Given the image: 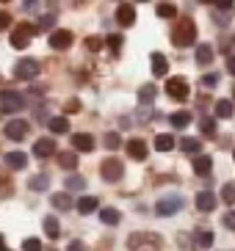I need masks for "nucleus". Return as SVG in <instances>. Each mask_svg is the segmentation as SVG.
<instances>
[{
  "mask_svg": "<svg viewBox=\"0 0 235 251\" xmlns=\"http://www.w3.org/2000/svg\"><path fill=\"white\" fill-rule=\"evenodd\" d=\"M28 185H30V191H47V188H50V177H47V174H36Z\"/></svg>",
  "mask_w": 235,
  "mask_h": 251,
  "instance_id": "obj_32",
  "label": "nucleus"
},
{
  "mask_svg": "<svg viewBox=\"0 0 235 251\" xmlns=\"http://www.w3.org/2000/svg\"><path fill=\"white\" fill-rule=\"evenodd\" d=\"M125 149H127V155L133 157V160H147V144L141 138H130L125 144Z\"/></svg>",
  "mask_w": 235,
  "mask_h": 251,
  "instance_id": "obj_9",
  "label": "nucleus"
},
{
  "mask_svg": "<svg viewBox=\"0 0 235 251\" xmlns=\"http://www.w3.org/2000/svg\"><path fill=\"white\" fill-rule=\"evenodd\" d=\"M210 61H213V47H210V45L197 47V64H199V67H207Z\"/></svg>",
  "mask_w": 235,
  "mask_h": 251,
  "instance_id": "obj_25",
  "label": "nucleus"
},
{
  "mask_svg": "<svg viewBox=\"0 0 235 251\" xmlns=\"http://www.w3.org/2000/svg\"><path fill=\"white\" fill-rule=\"evenodd\" d=\"M141 3H149V0H141Z\"/></svg>",
  "mask_w": 235,
  "mask_h": 251,
  "instance_id": "obj_52",
  "label": "nucleus"
},
{
  "mask_svg": "<svg viewBox=\"0 0 235 251\" xmlns=\"http://www.w3.org/2000/svg\"><path fill=\"white\" fill-rule=\"evenodd\" d=\"M155 149H158V152H172V149H175V135H158V138H155Z\"/></svg>",
  "mask_w": 235,
  "mask_h": 251,
  "instance_id": "obj_27",
  "label": "nucleus"
},
{
  "mask_svg": "<svg viewBox=\"0 0 235 251\" xmlns=\"http://www.w3.org/2000/svg\"><path fill=\"white\" fill-rule=\"evenodd\" d=\"M180 149H183L185 155H197L199 149H202V144H199V138H191V135H185V138H180Z\"/></svg>",
  "mask_w": 235,
  "mask_h": 251,
  "instance_id": "obj_23",
  "label": "nucleus"
},
{
  "mask_svg": "<svg viewBox=\"0 0 235 251\" xmlns=\"http://www.w3.org/2000/svg\"><path fill=\"white\" fill-rule=\"evenodd\" d=\"M3 160H6V166H8V169L20 171V169H25V163H28V157H25V152H8V155H3Z\"/></svg>",
  "mask_w": 235,
  "mask_h": 251,
  "instance_id": "obj_17",
  "label": "nucleus"
},
{
  "mask_svg": "<svg viewBox=\"0 0 235 251\" xmlns=\"http://www.w3.org/2000/svg\"><path fill=\"white\" fill-rule=\"evenodd\" d=\"M3 246H6V240H3V235H0V249H3Z\"/></svg>",
  "mask_w": 235,
  "mask_h": 251,
  "instance_id": "obj_50",
  "label": "nucleus"
},
{
  "mask_svg": "<svg viewBox=\"0 0 235 251\" xmlns=\"http://www.w3.org/2000/svg\"><path fill=\"white\" fill-rule=\"evenodd\" d=\"M66 251H86V249H83V243H81V240H72V243L66 246Z\"/></svg>",
  "mask_w": 235,
  "mask_h": 251,
  "instance_id": "obj_45",
  "label": "nucleus"
},
{
  "mask_svg": "<svg viewBox=\"0 0 235 251\" xmlns=\"http://www.w3.org/2000/svg\"><path fill=\"white\" fill-rule=\"evenodd\" d=\"M39 61H33V58H20L14 64V77L17 80H33V77H39Z\"/></svg>",
  "mask_w": 235,
  "mask_h": 251,
  "instance_id": "obj_3",
  "label": "nucleus"
},
{
  "mask_svg": "<svg viewBox=\"0 0 235 251\" xmlns=\"http://www.w3.org/2000/svg\"><path fill=\"white\" fill-rule=\"evenodd\" d=\"M53 23H56V17H53V14L42 17V28H47V25H53Z\"/></svg>",
  "mask_w": 235,
  "mask_h": 251,
  "instance_id": "obj_47",
  "label": "nucleus"
},
{
  "mask_svg": "<svg viewBox=\"0 0 235 251\" xmlns=\"http://www.w3.org/2000/svg\"><path fill=\"white\" fill-rule=\"evenodd\" d=\"M155 11H158V17H163V20H172V17H177V8L172 6V3H161Z\"/></svg>",
  "mask_w": 235,
  "mask_h": 251,
  "instance_id": "obj_36",
  "label": "nucleus"
},
{
  "mask_svg": "<svg viewBox=\"0 0 235 251\" xmlns=\"http://www.w3.org/2000/svg\"><path fill=\"white\" fill-rule=\"evenodd\" d=\"M42 226H44V235L50 237V240H56V237L61 235V226H59V218H53V215H47L42 221Z\"/></svg>",
  "mask_w": 235,
  "mask_h": 251,
  "instance_id": "obj_21",
  "label": "nucleus"
},
{
  "mask_svg": "<svg viewBox=\"0 0 235 251\" xmlns=\"http://www.w3.org/2000/svg\"><path fill=\"white\" fill-rule=\"evenodd\" d=\"M11 25V14L8 11H0V30H6Z\"/></svg>",
  "mask_w": 235,
  "mask_h": 251,
  "instance_id": "obj_41",
  "label": "nucleus"
},
{
  "mask_svg": "<svg viewBox=\"0 0 235 251\" xmlns=\"http://www.w3.org/2000/svg\"><path fill=\"white\" fill-rule=\"evenodd\" d=\"M166 94H169L172 100H177V102H183V100H188L191 89H188V83H185L183 77H169V80H166Z\"/></svg>",
  "mask_w": 235,
  "mask_h": 251,
  "instance_id": "obj_7",
  "label": "nucleus"
},
{
  "mask_svg": "<svg viewBox=\"0 0 235 251\" xmlns=\"http://www.w3.org/2000/svg\"><path fill=\"white\" fill-rule=\"evenodd\" d=\"M72 147L78 149V152H91L94 149V138L88 133H75L72 135Z\"/></svg>",
  "mask_w": 235,
  "mask_h": 251,
  "instance_id": "obj_14",
  "label": "nucleus"
},
{
  "mask_svg": "<svg viewBox=\"0 0 235 251\" xmlns=\"http://www.w3.org/2000/svg\"><path fill=\"white\" fill-rule=\"evenodd\" d=\"M0 108H3V113H20L25 108V97L20 91H3L0 94Z\"/></svg>",
  "mask_w": 235,
  "mask_h": 251,
  "instance_id": "obj_5",
  "label": "nucleus"
},
{
  "mask_svg": "<svg viewBox=\"0 0 235 251\" xmlns=\"http://www.w3.org/2000/svg\"><path fill=\"white\" fill-rule=\"evenodd\" d=\"M233 3H235V0H213V6H216V8H221V11L233 8Z\"/></svg>",
  "mask_w": 235,
  "mask_h": 251,
  "instance_id": "obj_43",
  "label": "nucleus"
},
{
  "mask_svg": "<svg viewBox=\"0 0 235 251\" xmlns=\"http://www.w3.org/2000/svg\"><path fill=\"white\" fill-rule=\"evenodd\" d=\"M72 45V33L69 30H53L50 33V47L53 50H66Z\"/></svg>",
  "mask_w": 235,
  "mask_h": 251,
  "instance_id": "obj_13",
  "label": "nucleus"
},
{
  "mask_svg": "<svg viewBox=\"0 0 235 251\" xmlns=\"http://www.w3.org/2000/svg\"><path fill=\"white\" fill-rule=\"evenodd\" d=\"M202 83H205L207 89H213L216 83H219V75H205V77H202Z\"/></svg>",
  "mask_w": 235,
  "mask_h": 251,
  "instance_id": "obj_42",
  "label": "nucleus"
},
{
  "mask_svg": "<svg viewBox=\"0 0 235 251\" xmlns=\"http://www.w3.org/2000/svg\"><path fill=\"white\" fill-rule=\"evenodd\" d=\"M86 47H88L91 52H97L100 47H103V39H100V36H88V39H86Z\"/></svg>",
  "mask_w": 235,
  "mask_h": 251,
  "instance_id": "obj_38",
  "label": "nucleus"
},
{
  "mask_svg": "<svg viewBox=\"0 0 235 251\" xmlns=\"http://www.w3.org/2000/svg\"><path fill=\"white\" fill-rule=\"evenodd\" d=\"M155 94H158V89H155L152 83H147V86H141V91H139V100H141V105H149L155 100Z\"/></svg>",
  "mask_w": 235,
  "mask_h": 251,
  "instance_id": "obj_30",
  "label": "nucleus"
},
{
  "mask_svg": "<svg viewBox=\"0 0 235 251\" xmlns=\"http://www.w3.org/2000/svg\"><path fill=\"white\" fill-rule=\"evenodd\" d=\"M199 133H205L207 138H213V135H216V119H210V116L199 119Z\"/></svg>",
  "mask_w": 235,
  "mask_h": 251,
  "instance_id": "obj_29",
  "label": "nucleus"
},
{
  "mask_svg": "<svg viewBox=\"0 0 235 251\" xmlns=\"http://www.w3.org/2000/svg\"><path fill=\"white\" fill-rule=\"evenodd\" d=\"M233 111H235V105L230 102V100H219V102L213 105L216 119H230V116H233Z\"/></svg>",
  "mask_w": 235,
  "mask_h": 251,
  "instance_id": "obj_22",
  "label": "nucleus"
},
{
  "mask_svg": "<svg viewBox=\"0 0 235 251\" xmlns=\"http://www.w3.org/2000/svg\"><path fill=\"white\" fill-rule=\"evenodd\" d=\"M183 210V196H177V193H169V196H163V199H158V204H155V213L158 215H175Z\"/></svg>",
  "mask_w": 235,
  "mask_h": 251,
  "instance_id": "obj_6",
  "label": "nucleus"
},
{
  "mask_svg": "<svg viewBox=\"0 0 235 251\" xmlns=\"http://www.w3.org/2000/svg\"><path fill=\"white\" fill-rule=\"evenodd\" d=\"M194 246L202 249V251H207L210 246H213V232H197V235H194Z\"/></svg>",
  "mask_w": 235,
  "mask_h": 251,
  "instance_id": "obj_26",
  "label": "nucleus"
},
{
  "mask_svg": "<svg viewBox=\"0 0 235 251\" xmlns=\"http://www.w3.org/2000/svg\"><path fill=\"white\" fill-rule=\"evenodd\" d=\"M205 3H213V0H205Z\"/></svg>",
  "mask_w": 235,
  "mask_h": 251,
  "instance_id": "obj_51",
  "label": "nucleus"
},
{
  "mask_svg": "<svg viewBox=\"0 0 235 251\" xmlns=\"http://www.w3.org/2000/svg\"><path fill=\"white\" fill-rule=\"evenodd\" d=\"M53 155H56V141L42 138V141H36V144H33V157L47 160V157H53Z\"/></svg>",
  "mask_w": 235,
  "mask_h": 251,
  "instance_id": "obj_12",
  "label": "nucleus"
},
{
  "mask_svg": "<svg viewBox=\"0 0 235 251\" xmlns=\"http://www.w3.org/2000/svg\"><path fill=\"white\" fill-rule=\"evenodd\" d=\"M221 224H224V226H227V229H233V232H235V213H227V215H224V221H221Z\"/></svg>",
  "mask_w": 235,
  "mask_h": 251,
  "instance_id": "obj_44",
  "label": "nucleus"
},
{
  "mask_svg": "<svg viewBox=\"0 0 235 251\" xmlns=\"http://www.w3.org/2000/svg\"><path fill=\"white\" fill-rule=\"evenodd\" d=\"M105 147H108V149H119V147H122V138H119L117 133H108V135H105Z\"/></svg>",
  "mask_w": 235,
  "mask_h": 251,
  "instance_id": "obj_37",
  "label": "nucleus"
},
{
  "mask_svg": "<svg viewBox=\"0 0 235 251\" xmlns=\"http://www.w3.org/2000/svg\"><path fill=\"white\" fill-rule=\"evenodd\" d=\"M149 64H152V75H158V77H163V75L169 72V61H166V55H161V52H152Z\"/></svg>",
  "mask_w": 235,
  "mask_h": 251,
  "instance_id": "obj_16",
  "label": "nucleus"
},
{
  "mask_svg": "<svg viewBox=\"0 0 235 251\" xmlns=\"http://www.w3.org/2000/svg\"><path fill=\"white\" fill-rule=\"evenodd\" d=\"M216 204H219V201H216V196L210 191H199L197 193V210L199 213H213Z\"/></svg>",
  "mask_w": 235,
  "mask_h": 251,
  "instance_id": "obj_10",
  "label": "nucleus"
},
{
  "mask_svg": "<svg viewBox=\"0 0 235 251\" xmlns=\"http://www.w3.org/2000/svg\"><path fill=\"white\" fill-rule=\"evenodd\" d=\"M36 3H39V0H22V6L28 8V11H33V8H36Z\"/></svg>",
  "mask_w": 235,
  "mask_h": 251,
  "instance_id": "obj_48",
  "label": "nucleus"
},
{
  "mask_svg": "<svg viewBox=\"0 0 235 251\" xmlns=\"http://www.w3.org/2000/svg\"><path fill=\"white\" fill-rule=\"evenodd\" d=\"M59 166L61 169H78V157L72 155V152H64V155H59Z\"/></svg>",
  "mask_w": 235,
  "mask_h": 251,
  "instance_id": "obj_34",
  "label": "nucleus"
},
{
  "mask_svg": "<svg viewBox=\"0 0 235 251\" xmlns=\"http://www.w3.org/2000/svg\"><path fill=\"white\" fill-rule=\"evenodd\" d=\"M169 122H172V127H180V130H183V127H188V125H191V113H188V111L172 113V116H169Z\"/></svg>",
  "mask_w": 235,
  "mask_h": 251,
  "instance_id": "obj_28",
  "label": "nucleus"
},
{
  "mask_svg": "<svg viewBox=\"0 0 235 251\" xmlns=\"http://www.w3.org/2000/svg\"><path fill=\"white\" fill-rule=\"evenodd\" d=\"M0 251H8V249H0Z\"/></svg>",
  "mask_w": 235,
  "mask_h": 251,
  "instance_id": "obj_53",
  "label": "nucleus"
},
{
  "mask_svg": "<svg viewBox=\"0 0 235 251\" xmlns=\"http://www.w3.org/2000/svg\"><path fill=\"white\" fill-rule=\"evenodd\" d=\"M53 207H56V210H69V207H72L69 193H53Z\"/></svg>",
  "mask_w": 235,
  "mask_h": 251,
  "instance_id": "obj_31",
  "label": "nucleus"
},
{
  "mask_svg": "<svg viewBox=\"0 0 235 251\" xmlns=\"http://www.w3.org/2000/svg\"><path fill=\"white\" fill-rule=\"evenodd\" d=\"M78 108H81V102H78V100H72V102H66V111H78Z\"/></svg>",
  "mask_w": 235,
  "mask_h": 251,
  "instance_id": "obj_49",
  "label": "nucleus"
},
{
  "mask_svg": "<svg viewBox=\"0 0 235 251\" xmlns=\"http://www.w3.org/2000/svg\"><path fill=\"white\" fill-rule=\"evenodd\" d=\"M144 240H149L152 246H161V237H155V235H130L127 237V246H130V249H139Z\"/></svg>",
  "mask_w": 235,
  "mask_h": 251,
  "instance_id": "obj_24",
  "label": "nucleus"
},
{
  "mask_svg": "<svg viewBox=\"0 0 235 251\" xmlns=\"http://www.w3.org/2000/svg\"><path fill=\"white\" fill-rule=\"evenodd\" d=\"M105 42H108V47H111L114 52H119V47H122V36H114V33H111V36L105 39Z\"/></svg>",
  "mask_w": 235,
  "mask_h": 251,
  "instance_id": "obj_40",
  "label": "nucleus"
},
{
  "mask_svg": "<svg viewBox=\"0 0 235 251\" xmlns=\"http://www.w3.org/2000/svg\"><path fill=\"white\" fill-rule=\"evenodd\" d=\"M47 127H50V133L64 135V133H69V119L66 116H53L50 122H47Z\"/></svg>",
  "mask_w": 235,
  "mask_h": 251,
  "instance_id": "obj_18",
  "label": "nucleus"
},
{
  "mask_svg": "<svg viewBox=\"0 0 235 251\" xmlns=\"http://www.w3.org/2000/svg\"><path fill=\"white\" fill-rule=\"evenodd\" d=\"M22 249H25V251H42V243H39L36 237H28V240L22 243Z\"/></svg>",
  "mask_w": 235,
  "mask_h": 251,
  "instance_id": "obj_39",
  "label": "nucleus"
},
{
  "mask_svg": "<svg viewBox=\"0 0 235 251\" xmlns=\"http://www.w3.org/2000/svg\"><path fill=\"white\" fill-rule=\"evenodd\" d=\"M28 130H30V125L25 122V119H11L6 125V135L11 141H22L25 135H28Z\"/></svg>",
  "mask_w": 235,
  "mask_h": 251,
  "instance_id": "obj_8",
  "label": "nucleus"
},
{
  "mask_svg": "<svg viewBox=\"0 0 235 251\" xmlns=\"http://www.w3.org/2000/svg\"><path fill=\"white\" fill-rule=\"evenodd\" d=\"M221 199H224V204H235V182H224V188H221Z\"/></svg>",
  "mask_w": 235,
  "mask_h": 251,
  "instance_id": "obj_35",
  "label": "nucleus"
},
{
  "mask_svg": "<svg viewBox=\"0 0 235 251\" xmlns=\"http://www.w3.org/2000/svg\"><path fill=\"white\" fill-rule=\"evenodd\" d=\"M172 42H175L177 47H191L194 42H197V25H194V20H180V25L175 28V33H172Z\"/></svg>",
  "mask_w": 235,
  "mask_h": 251,
  "instance_id": "obj_1",
  "label": "nucleus"
},
{
  "mask_svg": "<svg viewBox=\"0 0 235 251\" xmlns=\"http://www.w3.org/2000/svg\"><path fill=\"white\" fill-rule=\"evenodd\" d=\"M78 213L81 215H91L97 210V207H100V199H97V196H83V199H78Z\"/></svg>",
  "mask_w": 235,
  "mask_h": 251,
  "instance_id": "obj_15",
  "label": "nucleus"
},
{
  "mask_svg": "<svg viewBox=\"0 0 235 251\" xmlns=\"http://www.w3.org/2000/svg\"><path fill=\"white\" fill-rule=\"evenodd\" d=\"M33 33H36V25H28V23L17 25V28L11 30V47H17V50H25V47L30 45Z\"/></svg>",
  "mask_w": 235,
  "mask_h": 251,
  "instance_id": "obj_2",
  "label": "nucleus"
},
{
  "mask_svg": "<svg viewBox=\"0 0 235 251\" xmlns=\"http://www.w3.org/2000/svg\"><path fill=\"white\" fill-rule=\"evenodd\" d=\"M100 221H103L105 226H117V224L122 221V213L114 210V207H105V210H100Z\"/></svg>",
  "mask_w": 235,
  "mask_h": 251,
  "instance_id": "obj_19",
  "label": "nucleus"
},
{
  "mask_svg": "<svg viewBox=\"0 0 235 251\" xmlns=\"http://www.w3.org/2000/svg\"><path fill=\"white\" fill-rule=\"evenodd\" d=\"M66 191H83L86 188V179L81 177V174H72V177H66Z\"/></svg>",
  "mask_w": 235,
  "mask_h": 251,
  "instance_id": "obj_33",
  "label": "nucleus"
},
{
  "mask_svg": "<svg viewBox=\"0 0 235 251\" xmlns=\"http://www.w3.org/2000/svg\"><path fill=\"white\" fill-rule=\"evenodd\" d=\"M100 174H103L105 182H119V179L125 177V166L117 157H105L103 166H100Z\"/></svg>",
  "mask_w": 235,
  "mask_h": 251,
  "instance_id": "obj_4",
  "label": "nucleus"
},
{
  "mask_svg": "<svg viewBox=\"0 0 235 251\" xmlns=\"http://www.w3.org/2000/svg\"><path fill=\"white\" fill-rule=\"evenodd\" d=\"M117 23L122 25V28H130V25L136 23V8H133L130 3H122V6L117 8Z\"/></svg>",
  "mask_w": 235,
  "mask_h": 251,
  "instance_id": "obj_11",
  "label": "nucleus"
},
{
  "mask_svg": "<svg viewBox=\"0 0 235 251\" xmlns=\"http://www.w3.org/2000/svg\"><path fill=\"white\" fill-rule=\"evenodd\" d=\"M227 72L235 77V55H230V58H227Z\"/></svg>",
  "mask_w": 235,
  "mask_h": 251,
  "instance_id": "obj_46",
  "label": "nucleus"
},
{
  "mask_svg": "<svg viewBox=\"0 0 235 251\" xmlns=\"http://www.w3.org/2000/svg\"><path fill=\"white\" fill-rule=\"evenodd\" d=\"M210 169H213V160H210V157L207 155H194V171H197V174H210Z\"/></svg>",
  "mask_w": 235,
  "mask_h": 251,
  "instance_id": "obj_20",
  "label": "nucleus"
},
{
  "mask_svg": "<svg viewBox=\"0 0 235 251\" xmlns=\"http://www.w3.org/2000/svg\"><path fill=\"white\" fill-rule=\"evenodd\" d=\"M233 91H235V89H233Z\"/></svg>",
  "mask_w": 235,
  "mask_h": 251,
  "instance_id": "obj_54",
  "label": "nucleus"
}]
</instances>
